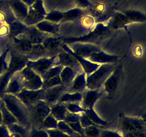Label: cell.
Instances as JSON below:
<instances>
[{
	"label": "cell",
	"mask_w": 146,
	"mask_h": 137,
	"mask_svg": "<svg viewBox=\"0 0 146 137\" xmlns=\"http://www.w3.org/2000/svg\"><path fill=\"white\" fill-rule=\"evenodd\" d=\"M119 128L121 133L146 131V124L141 117H131L121 114L119 115Z\"/></svg>",
	"instance_id": "obj_9"
},
{
	"label": "cell",
	"mask_w": 146,
	"mask_h": 137,
	"mask_svg": "<svg viewBox=\"0 0 146 137\" xmlns=\"http://www.w3.org/2000/svg\"><path fill=\"white\" fill-rule=\"evenodd\" d=\"M100 127L96 126H90L84 128V136L86 137H98L101 132Z\"/></svg>",
	"instance_id": "obj_43"
},
{
	"label": "cell",
	"mask_w": 146,
	"mask_h": 137,
	"mask_svg": "<svg viewBox=\"0 0 146 137\" xmlns=\"http://www.w3.org/2000/svg\"><path fill=\"white\" fill-rule=\"evenodd\" d=\"M47 131L48 137H72L68 134H65L63 131H60L58 128H54V129H48L46 130Z\"/></svg>",
	"instance_id": "obj_48"
},
{
	"label": "cell",
	"mask_w": 146,
	"mask_h": 137,
	"mask_svg": "<svg viewBox=\"0 0 146 137\" xmlns=\"http://www.w3.org/2000/svg\"><path fill=\"white\" fill-rule=\"evenodd\" d=\"M51 106L44 100H39L29 109L30 120L34 128H39L44 118L50 114Z\"/></svg>",
	"instance_id": "obj_8"
},
{
	"label": "cell",
	"mask_w": 146,
	"mask_h": 137,
	"mask_svg": "<svg viewBox=\"0 0 146 137\" xmlns=\"http://www.w3.org/2000/svg\"><path fill=\"white\" fill-rule=\"evenodd\" d=\"M80 123H81V126H82L84 128H86V127L90 126H98L96 124H94L86 115L85 113H81V116H80ZM100 127V126H98Z\"/></svg>",
	"instance_id": "obj_47"
},
{
	"label": "cell",
	"mask_w": 146,
	"mask_h": 137,
	"mask_svg": "<svg viewBox=\"0 0 146 137\" xmlns=\"http://www.w3.org/2000/svg\"><path fill=\"white\" fill-rule=\"evenodd\" d=\"M126 15L130 23H143L146 21V14L139 10L128 9L123 11Z\"/></svg>",
	"instance_id": "obj_31"
},
{
	"label": "cell",
	"mask_w": 146,
	"mask_h": 137,
	"mask_svg": "<svg viewBox=\"0 0 146 137\" xmlns=\"http://www.w3.org/2000/svg\"><path fill=\"white\" fill-rule=\"evenodd\" d=\"M29 60H36L43 57H48V52L45 49L42 44H33L32 49L29 54L27 56Z\"/></svg>",
	"instance_id": "obj_30"
},
{
	"label": "cell",
	"mask_w": 146,
	"mask_h": 137,
	"mask_svg": "<svg viewBox=\"0 0 146 137\" xmlns=\"http://www.w3.org/2000/svg\"><path fill=\"white\" fill-rule=\"evenodd\" d=\"M76 5L78 8H81L84 9L86 8H88L91 5V2L88 0H74Z\"/></svg>",
	"instance_id": "obj_52"
},
{
	"label": "cell",
	"mask_w": 146,
	"mask_h": 137,
	"mask_svg": "<svg viewBox=\"0 0 146 137\" xmlns=\"http://www.w3.org/2000/svg\"><path fill=\"white\" fill-rule=\"evenodd\" d=\"M96 20L93 16L85 15L83 16L81 19V24L83 28L86 29H90L94 28L95 25Z\"/></svg>",
	"instance_id": "obj_40"
},
{
	"label": "cell",
	"mask_w": 146,
	"mask_h": 137,
	"mask_svg": "<svg viewBox=\"0 0 146 137\" xmlns=\"http://www.w3.org/2000/svg\"><path fill=\"white\" fill-rule=\"evenodd\" d=\"M86 88V75L84 72L79 73L76 76L71 85L67 88V92L82 93Z\"/></svg>",
	"instance_id": "obj_22"
},
{
	"label": "cell",
	"mask_w": 146,
	"mask_h": 137,
	"mask_svg": "<svg viewBox=\"0 0 146 137\" xmlns=\"http://www.w3.org/2000/svg\"><path fill=\"white\" fill-rule=\"evenodd\" d=\"M62 49L64 50V51L68 52V54H70L71 55H72L73 57H74L76 59L77 61L79 62L80 65L82 67L83 70H84V72L85 73L86 76H88L91 74H92L94 71H95L96 70L100 67V64L91 62V61H90L89 60H88L87 59L84 58V57H81V56L76 54L75 52H74V51L71 50V49L70 48L69 46H68V44H63Z\"/></svg>",
	"instance_id": "obj_12"
},
{
	"label": "cell",
	"mask_w": 146,
	"mask_h": 137,
	"mask_svg": "<svg viewBox=\"0 0 146 137\" xmlns=\"http://www.w3.org/2000/svg\"><path fill=\"white\" fill-rule=\"evenodd\" d=\"M28 60L27 56L19 54L17 51H11L8 68L2 75L0 76V94L1 96L4 94V91L11 76L18 71H21L27 66Z\"/></svg>",
	"instance_id": "obj_3"
},
{
	"label": "cell",
	"mask_w": 146,
	"mask_h": 137,
	"mask_svg": "<svg viewBox=\"0 0 146 137\" xmlns=\"http://www.w3.org/2000/svg\"><path fill=\"white\" fill-rule=\"evenodd\" d=\"M77 74H78L77 71H75L74 68H71V67H64V68L61 70V73L59 74L63 85H64L68 88L71 85V82H72L73 80L74 79V78H75Z\"/></svg>",
	"instance_id": "obj_29"
},
{
	"label": "cell",
	"mask_w": 146,
	"mask_h": 137,
	"mask_svg": "<svg viewBox=\"0 0 146 137\" xmlns=\"http://www.w3.org/2000/svg\"><path fill=\"white\" fill-rule=\"evenodd\" d=\"M84 113H85L86 115L94 123V124H96L98 126H108V124H109L107 121L102 119V118L98 115V114L96 112V111L94 110V108H84Z\"/></svg>",
	"instance_id": "obj_35"
},
{
	"label": "cell",
	"mask_w": 146,
	"mask_h": 137,
	"mask_svg": "<svg viewBox=\"0 0 146 137\" xmlns=\"http://www.w3.org/2000/svg\"><path fill=\"white\" fill-rule=\"evenodd\" d=\"M106 23L113 31L126 28L127 25L131 24L128 17L124 14L123 11L115 12L107 19Z\"/></svg>",
	"instance_id": "obj_16"
},
{
	"label": "cell",
	"mask_w": 146,
	"mask_h": 137,
	"mask_svg": "<svg viewBox=\"0 0 146 137\" xmlns=\"http://www.w3.org/2000/svg\"><path fill=\"white\" fill-rule=\"evenodd\" d=\"M25 35L31 41L32 44H42L43 41L46 39L47 37L49 36V34H45L39 31L35 26H31L28 27V30Z\"/></svg>",
	"instance_id": "obj_23"
},
{
	"label": "cell",
	"mask_w": 146,
	"mask_h": 137,
	"mask_svg": "<svg viewBox=\"0 0 146 137\" xmlns=\"http://www.w3.org/2000/svg\"><path fill=\"white\" fill-rule=\"evenodd\" d=\"M24 88L20 81L19 71L14 74L10 78L7 86L4 91V94H10L15 95L16 94L19 92L22 88Z\"/></svg>",
	"instance_id": "obj_24"
},
{
	"label": "cell",
	"mask_w": 146,
	"mask_h": 137,
	"mask_svg": "<svg viewBox=\"0 0 146 137\" xmlns=\"http://www.w3.org/2000/svg\"><path fill=\"white\" fill-rule=\"evenodd\" d=\"M67 111L73 114H81L84 112V108L79 103H63Z\"/></svg>",
	"instance_id": "obj_42"
},
{
	"label": "cell",
	"mask_w": 146,
	"mask_h": 137,
	"mask_svg": "<svg viewBox=\"0 0 146 137\" xmlns=\"http://www.w3.org/2000/svg\"><path fill=\"white\" fill-rule=\"evenodd\" d=\"M82 93L65 92L58 99V103H79L82 101Z\"/></svg>",
	"instance_id": "obj_34"
},
{
	"label": "cell",
	"mask_w": 146,
	"mask_h": 137,
	"mask_svg": "<svg viewBox=\"0 0 146 137\" xmlns=\"http://www.w3.org/2000/svg\"><path fill=\"white\" fill-rule=\"evenodd\" d=\"M123 74V67L122 65H119L115 67L113 72L108 77L103 85V91L104 94H106V98L112 99L115 96L122 80Z\"/></svg>",
	"instance_id": "obj_5"
},
{
	"label": "cell",
	"mask_w": 146,
	"mask_h": 137,
	"mask_svg": "<svg viewBox=\"0 0 146 137\" xmlns=\"http://www.w3.org/2000/svg\"><path fill=\"white\" fill-rule=\"evenodd\" d=\"M62 19L63 11H58V10H52L50 12L47 13L45 17V20L57 24H61Z\"/></svg>",
	"instance_id": "obj_38"
},
{
	"label": "cell",
	"mask_w": 146,
	"mask_h": 137,
	"mask_svg": "<svg viewBox=\"0 0 146 137\" xmlns=\"http://www.w3.org/2000/svg\"><path fill=\"white\" fill-rule=\"evenodd\" d=\"M63 68H64V67L61 65L54 66L41 76V78L43 79V81H44V80L49 79V78H53V77L58 76L61 73V70L63 69Z\"/></svg>",
	"instance_id": "obj_37"
},
{
	"label": "cell",
	"mask_w": 146,
	"mask_h": 137,
	"mask_svg": "<svg viewBox=\"0 0 146 137\" xmlns=\"http://www.w3.org/2000/svg\"><path fill=\"white\" fill-rule=\"evenodd\" d=\"M0 137H10L8 128L4 124L0 125Z\"/></svg>",
	"instance_id": "obj_53"
},
{
	"label": "cell",
	"mask_w": 146,
	"mask_h": 137,
	"mask_svg": "<svg viewBox=\"0 0 146 137\" xmlns=\"http://www.w3.org/2000/svg\"><path fill=\"white\" fill-rule=\"evenodd\" d=\"M57 128L59 129L60 131H63L65 134H68V135L71 136L72 137H79L81 136L80 135H78V134H76V132H74L73 131L72 128L70 127V126L65 121H58V126H57Z\"/></svg>",
	"instance_id": "obj_39"
},
{
	"label": "cell",
	"mask_w": 146,
	"mask_h": 137,
	"mask_svg": "<svg viewBox=\"0 0 146 137\" xmlns=\"http://www.w3.org/2000/svg\"><path fill=\"white\" fill-rule=\"evenodd\" d=\"M65 92H67V87L63 84L44 89L43 100L51 106L58 103L60 97Z\"/></svg>",
	"instance_id": "obj_14"
},
{
	"label": "cell",
	"mask_w": 146,
	"mask_h": 137,
	"mask_svg": "<svg viewBox=\"0 0 146 137\" xmlns=\"http://www.w3.org/2000/svg\"><path fill=\"white\" fill-rule=\"evenodd\" d=\"M44 95V88L38 90H29L25 88H23L19 92L15 94L16 96L27 107L29 111L39 100H43Z\"/></svg>",
	"instance_id": "obj_10"
},
{
	"label": "cell",
	"mask_w": 146,
	"mask_h": 137,
	"mask_svg": "<svg viewBox=\"0 0 146 137\" xmlns=\"http://www.w3.org/2000/svg\"><path fill=\"white\" fill-rule=\"evenodd\" d=\"M68 45H71L69 47L74 52L85 59L88 58V56L92 53L101 50L99 46L96 45V44H88V43L76 42L69 44Z\"/></svg>",
	"instance_id": "obj_15"
},
{
	"label": "cell",
	"mask_w": 146,
	"mask_h": 137,
	"mask_svg": "<svg viewBox=\"0 0 146 137\" xmlns=\"http://www.w3.org/2000/svg\"><path fill=\"white\" fill-rule=\"evenodd\" d=\"M9 51V49H7L2 54L0 55V76L2 75L8 68V63L7 62V57Z\"/></svg>",
	"instance_id": "obj_44"
},
{
	"label": "cell",
	"mask_w": 146,
	"mask_h": 137,
	"mask_svg": "<svg viewBox=\"0 0 146 137\" xmlns=\"http://www.w3.org/2000/svg\"><path fill=\"white\" fill-rule=\"evenodd\" d=\"M123 137H146V131L121 133Z\"/></svg>",
	"instance_id": "obj_51"
},
{
	"label": "cell",
	"mask_w": 146,
	"mask_h": 137,
	"mask_svg": "<svg viewBox=\"0 0 146 137\" xmlns=\"http://www.w3.org/2000/svg\"><path fill=\"white\" fill-rule=\"evenodd\" d=\"M82 101L81 102V106L84 108H94L96 101L104 94L101 89H88L83 92Z\"/></svg>",
	"instance_id": "obj_17"
},
{
	"label": "cell",
	"mask_w": 146,
	"mask_h": 137,
	"mask_svg": "<svg viewBox=\"0 0 146 137\" xmlns=\"http://www.w3.org/2000/svg\"><path fill=\"white\" fill-rule=\"evenodd\" d=\"M84 11L83 9L76 8L71 9L66 11H63V19L61 21V24L68 21H74L84 16Z\"/></svg>",
	"instance_id": "obj_28"
},
{
	"label": "cell",
	"mask_w": 146,
	"mask_h": 137,
	"mask_svg": "<svg viewBox=\"0 0 146 137\" xmlns=\"http://www.w3.org/2000/svg\"><path fill=\"white\" fill-rule=\"evenodd\" d=\"M105 10V6L104 4H98V6L95 7L94 9V11H95V14L96 15H99L101 14V13L104 12V11Z\"/></svg>",
	"instance_id": "obj_54"
},
{
	"label": "cell",
	"mask_w": 146,
	"mask_h": 137,
	"mask_svg": "<svg viewBox=\"0 0 146 137\" xmlns=\"http://www.w3.org/2000/svg\"><path fill=\"white\" fill-rule=\"evenodd\" d=\"M1 100L9 111L15 117L18 124L27 128H31L29 111L15 95L4 94L1 96Z\"/></svg>",
	"instance_id": "obj_2"
},
{
	"label": "cell",
	"mask_w": 146,
	"mask_h": 137,
	"mask_svg": "<svg viewBox=\"0 0 146 137\" xmlns=\"http://www.w3.org/2000/svg\"><path fill=\"white\" fill-rule=\"evenodd\" d=\"M141 119H142L143 121L145 122V124H146V113H144L143 114H142L141 116Z\"/></svg>",
	"instance_id": "obj_56"
},
{
	"label": "cell",
	"mask_w": 146,
	"mask_h": 137,
	"mask_svg": "<svg viewBox=\"0 0 146 137\" xmlns=\"http://www.w3.org/2000/svg\"><path fill=\"white\" fill-rule=\"evenodd\" d=\"M67 112L68 111L63 103H56L51 106L50 114L58 121H64Z\"/></svg>",
	"instance_id": "obj_32"
},
{
	"label": "cell",
	"mask_w": 146,
	"mask_h": 137,
	"mask_svg": "<svg viewBox=\"0 0 146 137\" xmlns=\"http://www.w3.org/2000/svg\"><path fill=\"white\" fill-rule=\"evenodd\" d=\"M57 65L71 67L76 71L78 74L84 72L82 67L76 59L63 49L57 54Z\"/></svg>",
	"instance_id": "obj_13"
},
{
	"label": "cell",
	"mask_w": 146,
	"mask_h": 137,
	"mask_svg": "<svg viewBox=\"0 0 146 137\" xmlns=\"http://www.w3.org/2000/svg\"><path fill=\"white\" fill-rule=\"evenodd\" d=\"M1 96H1V94H0V99H1Z\"/></svg>",
	"instance_id": "obj_58"
},
{
	"label": "cell",
	"mask_w": 146,
	"mask_h": 137,
	"mask_svg": "<svg viewBox=\"0 0 146 137\" xmlns=\"http://www.w3.org/2000/svg\"><path fill=\"white\" fill-rule=\"evenodd\" d=\"M56 65H57V55L43 57L36 60H28L27 62V67L32 68L40 76L42 75L51 67Z\"/></svg>",
	"instance_id": "obj_11"
},
{
	"label": "cell",
	"mask_w": 146,
	"mask_h": 137,
	"mask_svg": "<svg viewBox=\"0 0 146 137\" xmlns=\"http://www.w3.org/2000/svg\"><path fill=\"white\" fill-rule=\"evenodd\" d=\"M115 64H101L95 71L86 76V88L88 89H101L103 85L115 68Z\"/></svg>",
	"instance_id": "obj_4"
},
{
	"label": "cell",
	"mask_w": 146,
	"mask_h": 137,
	"mask_svg": "<svg viewBox=\"0 0 146 137\" xmlns=\"http://www.w3.org/2000/svg\"><path fill=\"white\" fill-rule=\"evenodd\" d=\"M57 126H58V121L51 114H49L44 118L39 128H42L44 130L54 129V128H57Z\"/></svg>",
	"instance_id": "obj_36"
},
{
	"label": "cell",
	"mask_w": 146,
	"mask_h": 137,
	"mask_svg": "<svg viewBox=\"0 0 146 137\" xmlns=\"http://www.w3.org/2000/svg\"><path fill=\"white\" fill-rule=\"evenodd\" d=\"M10 134V137H28L30 128L24 126L18 123L7 126Z\"/></svg>",
	"instance_id": "obj_27"
},
{
	"label": "cell",
	"mask_w": 146,
	"mask_h": 137,
	"mask_svg": "<svg viewBox=\"0 0 146 137\" xmlns=\"http://www.w3.org/2000/svg\"><path fill=\"white\" fill-rule=\"evenodd\" d=\"M17 52L22 55L27 56L32 49L33 44L25 34L19 36L18 37H11Z\"/></svg>",
	"instance_id": "obj_19"
},
{
	"label": "cell",
	"mask_w": 146,
	"mask_h": 137,
	"mask_svg": "<svg viewBox=\"0 0 146 137\" xmlns=\"http://www.w3.org/2000/svg\"><path fill=\"white\" fill-rule=\"evenodd\" d=\"M61 84H63L62 81H61V78H60V76L58 75L55 77L49 78V79L43 81L42 88L47 89L48 88H51V87L61 85Z\"/></svg>",
	"instance_id": "obj_41"
},
{
	"label": "cell",
	"mask_w": 146,
	"mask_h": 137,
	"mask_svg": "<svg viewBox=\"0 0 146 137\" xmlns=\"http://www.w3.org/2000/svg\"><path fill=\"white\" fill-rule=\"evenodd\" d=\"M63 41L56 37L48 36L43 41L42 44L45 49L48 52L49 57L57 55L61 51H62Z\"/></svg>",
	"instance_id": "obj_20"
},
{
	"label": "cell",
	"mask_w": 146,
	"mask_h": 137,
	"mask_svg": "<svg viewBox=\"0 0 146 137\" xmlns=\"http://www.w3.org/2000/svg\"><path fill=\"white\" fill-rule=\"evenodd\" d=\"M67 124H68V123H67ZM68 124L70 126V127L72 128L73 131H74V132L78 134V135H80L81 136H84V128L81 126L79 121H76V122L68 123Z\"/></svg>",
	"instance_id": "obj_45"
},
{
	"label": "cell",
	"mask_w": 146,
	"mask_h": 137,
	"mask_svg": "<svg viewBox=\"0 0 146 137\" xmlns=\"http://www.w3.org/2000/svg\"><path fill=\"white\" fill-rule=\"evenodd\" d=\"M9 31L11 37H18L19 36L25 34L28 30V27L22 21L18 19L14 20L9 24Z\"/></svg>",
	"instance_id": "obj_26"
},
{
	"label": "cell",
	"mask_w": 146,
	"mask_h": 137,
	"mask_svg": "<svg viewBox=\"0 0 146 137\" xmlns=\"http://www.w3.org/2000/svg\"><path fill=\"white\" fill-rule=\"evenodd\" d=\"M80 116H81V114H73V113H70L68 111L66 115L64 121L68 124V123L76 122V121H79Z\"/></svg>",
	"instance_id": "obj_50"
},
{
	"label": "cell",
	"mask_w": 146,
	"mask_h": 137,
	"mask_svg": "<svg viewBox=\"0 0 146 137\" xmlns=\"http://www.w3.org/2000/svg\"><path fill=\"white\" fill-rule=\"evenodd\" d=\"M21 1H22L24 4H27L28 7H29V6L32 5L36 0H21Z\"/></svg>",
	"instance_id": "obj_55"
},
{
	"label": "cell",
	"mask_w": 146,
	"mask_h": 137,
	"mask_svg": "<svg viewBox=\"0 0 146 137\" xmlns=\"http://www.w3.org/2000/svg\"><path fill=\"white\" fill-rule=\"evenodd\" d=\"M28 137H48L47 131L42 128H33L30 131Z\"/></svg>",
	"instance_id": "obj_46"
},
{
	"label": "cell",
	"mask_w": 146,
	"mask_h": 137,
	"mask_svg": "<svg viewBox=\"0 0 146 137\" xmlns=\"http://www.w3.org/2000/svg\"><path fill=\"white\" fill-rule=\"evenodd\" d=\"M2 124V116H1V110H0V125Z\"/></svg>",
	"instance_id": "obj_57"
},
{
	"label": "cell",
	"mask_w": 146,
	"mask_h": 137,
	"mask_svg": "<svg viewBox=\"0 0 146 137\" xmlns=\"http://www.w3.org/2000/svg\"><path fill=\"white\" fill-rule=\"evenodd\" d=\"M98 137H123L121 132L110 130H101Z\"/></svg>",
	"instance_id": "obj_49"
},
{
	"label": "cell",
	"mask_w": 146,
	"mask_h": 137,
	"mask_svg": "<svg viewBox=\"0 0 146 137\" xmlns=\"http://www.w3.org/2000/svg\"><path fill=\"white\" fill-rule=\"evenodd\" d=\"M19 77L24 88L29 90H38L42 88L43 79L41 76L30 67L26 66L20 71Z\"/></svg>",
	"instance_id": "obj_6"
},
{
	"label": "cell",
	"mask_w": 146,
	"mask_h": 137,
	"mask_svg": "<svg viewBox=\"0 0 146 137\" xmlns=\"http://www.w3.org/2000/svg\"><path fill=\"white\" fill-rule=\"evenodd\" d=\"M9 5L17 19L23 22L28 13V6L21 0H9Z\"/></svg>",
	"instance_id": "obj_21"
},
{
	"label": "cell",
	"mask_w": 146,
	"mask_h": 137,
	"mask_svg": "<svg viewBox=\"0 0 146 137\" xmlns=\"http://www.w3.org/2000/svg\"><path fill=\"white\" fill-rule=\"evenodd\" d=\"M0 110H1V116H2V124L7 126L11 124L17 123L16 118L6 107L5 104H4V101L1 100V98L0 99Z\"/></svg>",
	"instance_id": "obj_33"
},
{
	"label": "cell",
	"mask_w": 146,
	"mask_h": 137,
	"mask_svg": "<svg viewBox=\"0 0 146 137\" xmlns=\"http://www.w3.org/2000/svg\"><path fill=\"white\" fill-rule=\"evenodd\" d=\"M60 25H61V24L51 22V21L44 19L36 24L35 27L39 31H42L45 34L56 35V34H58V31H59Z\"/></svg>",
	"instance_id": "obj_25"
},
{
	"label": "cell",
	"mask_w": 146,
	"mask_h": 137,
	"mask_svg": "<svg viewBox=\"0 0 146 137\" xmlns=\"http://www.w3.org/2000/svg\"><path fill=\"white\" fill-rule=\"evenodd\" d=\"M87 59L91 62L101 65L104 64H115L118 61V57L116 55L107 54L105 51L100 50L90 54Z\"/></svg>",
	"instance_id": "obj_18"
},
{
	"label": "cell",
	"mask_w": 146,
	"mask_h": 137,
	"mask_svg": "<svg viewBox=\"0 0 146 137\" xmlns=\"http://www.w3.org/2000/svg\"><path fill=\"white\" fill-rule=\"evenodd\" d=\"M46 14L47 11L44 8L43 0H36L32 5L29 7L28 13L23 23L27 27L35 26L45 19Z\"/></svg>",
	"instance_id": "obj_7"
},
{
	"label": "cell",
	"mask_w": 146,
	"mask_h": 137,
	"mask_svg": "<svg viewBox=\"0 0 146 137\" xmlns=\"http://www.w3.org/2000/svg\"><path fill=\"white\" fill-rule=\"evenodd\" d=\"M113 31L107 23L105 21H100L97 23L96 25L94 27L89 33L85 35L80 37H71L63 39L62 41L64 44H69L72 43L81 42L88 43V44H96L99 46V44L106 39L108 38L113 34Z\"/></svg>",
	"instance_id": "obj_1"
}]
</instances>
